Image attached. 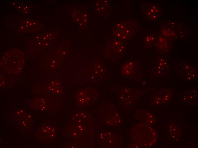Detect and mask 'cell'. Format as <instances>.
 <instances>
[{"mask_svg":"<svg viewBox=\"0 0 198 148\" xmlns=\"http://www.w3.org/2000/svg\"><path fill=\"white\" fill-rule=\"evenodd\" d=\"M159 31L161 36L168 39L173 40L176 38V33L171 28L167 25H162L159 28Z\"/></svg>","mask_w":198,"mask_h":148,"instance_id":"52a82bcc","label":"cell"},{"mask_svg":"<svg viewBox=\"0 0 198 148\" xmlns=\"http://www.w3.org/2000/svg\"><path fill=\"white\" fill-rule=\"evenodd\" d=\"M138 24L132 21H120L113 27L112 33L113 37L123 41L132 38L139 31Z\"/></svg>","mask_w":198,"mask_h":148,"instance_id":"6da1fadb","label":"cell"},{"mask_svg":"<svg viewBox=\"0 0 198 148\" xmlns=\"http://www.w3.org/2000/svg\"><path fill=\"white\" fill-rule=\"evenodd\" d=\"M168 40L162 36L158 38L157 41L155 43L157 49L159 52L164 53L168 52L170 47Z\"/></svg>","mask_w":198,"mask_h":148,"instance_id":"8992f818","label":"cell"},{"mask_svg":"<svg viewBox=\"0 0 198 148\" xmlns=\"http://www.w3.org/2000/svg\"><path fill=\"white\" fill-rule=\"evenodd\" d=\"M160 5L157 4H150L143 10V15L147 19L152 20H157L160 13Z\"/></svg>","mask_w":198,"mask_h":148,"instance_id":"277c9868","label":"cell"},{"mask_svg":"<svg viewBox=\"0 0 198 148\" xmlns=\"http://www.w3.org/2000/svg\"><path fill=\"white\" fill-rule=\"evenodd\" d=\"M156 39L155 37L153 35H148L145 38V47L150 48L152 46V44L154 42H155Z\"/></svg>","mask_w":198,"mask_h":148,"instance_id":"ba28073f","label":"cell"},{"mask_svg":"<svg viewBox=\"0 0 198 148\" xmlns=\"http://www.w3.org/2000/svg\"><path fill=\"white\" fill-rule=\"evenodd\" d=\"M169 66L167 60L165 57L159 58L156 66V73L158 76H162L169 71Z\"/></svg>","mask_w":198,"mask_h":148,"instance_id":"5b68a950","label":"cell"},{"mask_svg":"<svg viewBox=\"0 0 198 148\" xmlns=\"http://www.w3.org/2000/svg\"><path fill=\"white\" fill-rule=\"evenodd\" d=\"M123 41L115 40L112 44L110 50L112 59L114 61L121 57L125 50V44Z\"/></svg>","mask_w":198,"mask_h":148,"instance_id":"3957f363","label":"cell"},{"mask_svg":"<svg viewBox=\"0 0 198 148\" xmlns=\"http://www.w3.org/2000/svg\"><path fill=\"white\" fill-rule=\"evenodd\" d=\"M121 76L139 81L142 77V69L139 62L133 60H128L119 68Z\"/></svg>","mask_w":198,"mask_h":148,"instance_id":"7a4b0ae2","label":"cell"}]
</instances>
